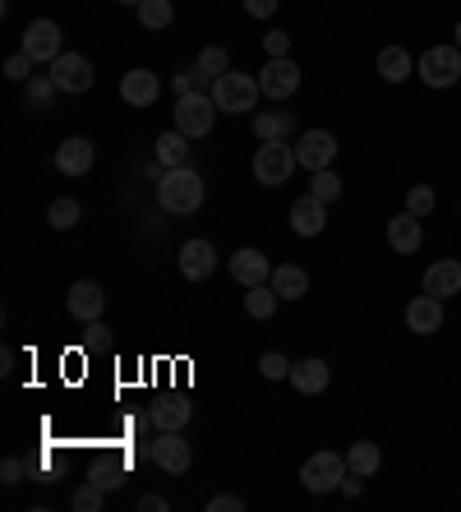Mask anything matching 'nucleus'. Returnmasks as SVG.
<instances>
[{
	"label": "nucleus",
	"instance_id": "obj_6",
	"mask_svg": "<svg viewBox=\"0 0 461 512\" xmlns=\"http://www.w3.org/2000/svg\"><path fill=\"white\" fill-rule=\"evenodd\" d=\"M148 457H153L157 471H166V476H185L194 462L190 443L180 439V429H157V439L148 443Z\"/></svg>",
	"mask_w": 461,
	"mask_h": 512
},
{
	"label": "nucleus",
	"instance_id": "obj_2",
	"mask_svg": "<svg viewBox=\"0 0 461 512\" xmlns=\"http://www.w3.org/2000/svg\"><path fill=\"white\" fill-rule=\"evenodd\" d=\"M259 79H249V74H236V70H226L213 79V102L217 111H226V116H245V111L259 107Z\"/></svg>",
	"mask_w": 461,
	"mask_h": 512
},
{
	"label": "nucleus",
	"instance_id": "obj_44",
	"mask_svg": "<svg viewBox=\"0 0 461 512\" xmlns=\"http://www.w3.org/2000/svg\"><path fill=\"white\" fill-rule=\"evenodd\" d=\"M120 5H143V0H120Z\"/></svg>",
	"mask_w": 461,
	"mask_h": 512
},
{
	"label": "nucleus",
	"instance_id": "obj_33",
	"mask_svg": "<svg viewBox=\"0 0 461 512\" xmlns=\"http://www.w3.org/2000/svg\"><path fill=\"white\" fill-rule=\"evenodd\" d=\"M438 208V194H434V185H411L406 190V213H415V217H429Z\"/></svg>",
	"mask_w": 461,
	"mask_h": 512
},
{
	"label": "nucleus",
	"instance_id": "obj_28",
	"mask_svg": "<svg viewBox=\"0 0 461 512\" xmlns=\"http://www.w3.org/2000/svg\"><path fill=\"white\" fill-rule=\"evenodd\" d=\"M277 291H272V282H263V286H249V296H245V314L249 319H272V314H277Z\"/></svg>",
	"mask_w": 461,
	"mask_h": 512
},
{
	"label": "nucleus",
	"instance_id": "obj_7",
	"mask_svg": "<svg viewBox=\"0 0 461 512\" xmlns=\"http://www.w3.org/2000/svg\"><path fill=\"white\" fill-rule=\"evenodd\" d=\"M415 74L429 88H452L461 79V47H429L420 56V65H415Z\"/></svg>",
	"mask_w": 461,
	"mask_h": 512
},
{
	"label": "nucleus",
	"instance_id": "obj_25",
	"mask_svg": "<svg viewBox=\"0 0 461 512\" xmlns=\"http://www.w3.org/2000/svg\"><path fill=\"white\" fill-rule=\"evenodd\" d=\"M272 291L282 300H300L309 291V273L296 268V263H282V268H272Z\"/></svg>",
	"mask_w": 461,
	"mask_h": 512
},
{
	"label": "nucleus",
	"instance_id": "obj_11",
	"mask_svg": "<svg viewBox=\"0 0 461 512\" xmlns=\"http://www.w3.org/2000/svg\"><path fill=\"white\" fill-rule=\"evenodd\" d=\"M24 56H33V65H51V60L60 56V28L51 24V19H33V24L24 28Z\"/></svg>",
	"mask_w": 461,
	"mask_h": 512
},
{
	"label": "nucleus",
	"instance_id": "obj_43",
	"mask_svg": "<svg viewBox=\"0 0 461 512\" xmlns=\"http://www.w3.org/2000/svg\"><path fill=\"white\" fill-rule=\"evenodd\" d=\"M166 508H171V503H166L162 494H143L139 499V512H166Z\"/></svg>",
	"mask_w": 461,
	"mask_h": 512
},
{
	"label": "nucleus",
	"instance_id": "obj_27",
	"mask_svg": "<svg viewBox=\"0 0 461 512\" xmlns=\"http://www.w3.org/2000/svg\"><path fill=\"white\" fill-rule=\"evenodd\" d=\"M185 157H190V139L180 130H166L157 139V167H185Z\"/></svg>",
	"mask_w": 461,
	"mask_h": 512
},
{
	"label": "nucleus",
	"instance_id": "obj_29",
	"mask_svg": "<svg viewBox=\"0 0 461 512\" xmlns=\"http://www.w3.org/2000/svg\"><path fill=\"white\" fill-rule=\"evenodd\" d=\"M56 97H60V84L51 74H33V79H28V107L33 111H51Z\"/></svg>",
	"mask_w": 461,
	"mask_h": 512
},
{
	"label": "nucleus",
	"instance_id": "obj_38",
	"mask_svg": "<svg viewBox=\"0 0 461 512\" xmlns=\"http://www.w3.org/2000/svg\"><path fill=\"white\" fill-rule=\"evenodd\" d=\"M203 84H208V74L194 65V70H185V74H176V97H185V93H203Z\"/></svg>",
	"mask_w": 461,
	"mask_h": 512
},
{
	"label": "nucleus",
	"instance_id": "obj_5",
	"mask_svg": "<svg viewBox=\"0 0 461 512\" xmlns=\"http://www.w3.org/2000/svg\"><path fill=\"white\" fill-rule=\"evenodd\" d=\"M346 471H351V466H346L342 453H314L300 466V485H305L309 494H332V489H342Z\"/></svg>",
	"mask_w": 461,
	"mask_h": 512
},
{
	"label": "nucleus",
	"instance_id": "obj_12",
	"mask_svg": "<svg viewBox=\"0 0 461 512\" xmlns=\"http://www.w3.org/2000/svg\"><path fill=\"white\" fill-rule=\"evenodd\" d=\"M406 328H411L415 337H434L438 328H443V300L438 296H415L411 305H406Z\"/></svg>",
	"mask_w": 461,
	"mask_h": 512
},
{
	"label": "nucleus",
	"instance_id": "obj_22",
	"mask_svg": "<svg viewBox=\"0 0 461 512\" xmlns=\"http://www.w3.org/2000/svg\"><path fill=\"white\" fill-rule=\"evenodd\" d=\"M249 130H254V139H259V143H268V139H291L296 120H291V111H259V116L249 120Z\"/></svg>",
	"mask_w": 461,
	"mask_h": 512
},
{
	"label": "nucleus",
	"instance_id": "obj_9",
	"mask_svg": "<svg viewBox=\"0 0 461 512\" xmlns=\"http://www.w3.org/2000/svg\"><path fill=\"white\" fill-rule=\"evenodd\" d=\"M259 88L272 102H286L300 88V65L291 56H268V65L259 70Z\"/></svg>",
	"mask_w": 461,
	"mask_h": 512
},
{
	"label": "nucleus",
	"instance_id": "obj_18",
	"mask_svg": "<svg viewBox=\"0 0 461 512\" xmlns=\"http://www.w3.org/2000/svg\"><path fill=\"white\" fill-rule=\"evenodd\" d=\"M425 291L438 300L461 296V259H434L425 273Z\"/></svg>",
	"mask_w": 461,
	"mask_h": 512
},
{
	"label": "nucleus",
	"instance_id": "obj_32",
	"mask_svg": "<svg viewBox=\"0 0 461 512\" xmlns=\"http://www.w3.org/2000/svg\"><path fill=\"white\" fill-rule=\"evenodd\" d=\"M309 194H314V199H323V203H337L342 199V176H337V171H314V180H309Z\"/></svg>",
	"mask_w": 461,
	"mask_h": 512
},
{
	"label": "nucleus",
	"instance_id": "obj_24",
	"mask_svg": "<svg viewBox=\"0 0 461 512\" xmlns=\"http://www.w3.org/2000/svg\"><path fill=\"white\" fill-rule=\"evenodd\" d=\"M379 74L388 79V84H406V79L415 74L411 51H406V47H383L379 51Z\"/></svg>",
	"mask_w": 461,
	"mask_h": 512
},
{
	"label": "nucleus",
	"instance_id": "obj_20",
	"mask_svg": "<svg viewBox=\"0 0 461 512\" xmlns=\"http://www.w3.org/2000/svg\"><path fill=\"white\" fill-rule=\"evenodd\" d=\"M388 245L397 254H415L420 245H425V227H420V217L415 213H397L388 222Z\"/></svg>",
	"mask_w": 461,
	"mask_h": 512
},
{
	"label": "nucleus",
	"instance_id": "obj_8",
	"mask_svg": "<svg viewBox=\"0 0 461 512\" xmlns=\"http://www.w3.org/2000/svg\"><path fill=\"white\" fill-rule=\"evenodd\" d=\"M51 79L60 84V93H70V97L88 93V88H93V60L79 56V51H60V56L51 60Z\"/></svg>",
	"mask_w": 461,
	"mask_h": 512
},
{
	"label": "nucleus",
	"instance_id": "obj_37",
	"mask_svg": "<svg viewBox=\"0 0 461 512\" xmlns=\"http://www.w3.org/2000/svg\"><path fill=\"white\" fill-rule=\"evenodd\" d=\"M5 79H14V84H24V79H33V56H10L5 60Z\"/></svg>",
	"mask_w": 461,
	"mask_h": 512
},
{
	"label": "nucleus",
	"instance_id": "obj_31",
	"mask_svg": "<svg viewBox=\"0 0 461 512\" xmlns=\"http://www.w3.org/2000/svg\"><path fill=\"white\" fill-rule=\"evenodd\" d=\"M79 217H83V208H79V199H56L47 208V222L56 231H70V227H79Z\"/></svg>",
	"mask_w": 461,
	"mask_h": 512
},
{
	"label": "nucleus",
	"instance_id": "obj_40",
	"mask_svg": "<svg viewBox=\"0 0 461 512\" xmlns=\"http://www.w3.org/2000/svg\"><path fill=\"white\" fill-rule=\"evenodd\" d=\"M208 512H245V499L240 494H217V499H208Z\"/></svg>",
	"mask_w": 461,
	"mask_h": 512
},
{
	"label": "nucleus",
	"instance_id": "obj_30",
	"mask_svg": "<svg viewBox=\"0 0 461 512\" xmlns=\"http://www.w3.org/2000/svg\"><path fill=\"white\" fill-rule=\"evenodd\" d=\"M134 10H139V24L143 28H153V33H162L166 24H171V0H143V5H134Z\"/></svg>",
	"mask_w": 461,
	"mask_h": 512
},
{
	"label": "nucleus",
	"instance_id": "obj_21",
	"mask_svg": "<svg viewBox=\"0 0 461 512\" xmlns=\"http://www.w3.org/2000/svg\"><path fill=\"white\" fill-rule=\"evenodd\" d=\"M328 383H332V370H328V365H323L319 356L296 360V365H291V388H296V393L314 397V393H323Z\"/></svg>",
	"mask_w": 461,
	"mask_h": 512
},
{
	"label": "nucleus",
	"instance_id": "obj_26",
	"mask_svg": "<svg viewBox=\"0 0 461 512\" xmlns=\"http://www.w3.org/2000/svg\"><path fill=\"white\" fill-rule=\"evenodd\" d=\"M346 466H351L355 476H374L383 466V453H379V443H369V439H360V443H351V453H346Z\"/></svg>",
	"mask_w": 461,
	"mask_h": 512
},
{
	"label": "nucleus",
	"instance_id": "obj_19",
	"mask_svg": "<svg viewBox=\"0 0 461 512\" xmlns=\"http://www.w3.org/2000/svg\"><path fill=\"white\" fill-rule=\"evenodd\" d=\"M231 277H236L240 286H263V282H272V263L263 259L259 250H236L231 254Z\"/></svg>",
	"mask_w": 461,
	"mask_h": 512
},
{
	"label": "nucleus",
	"instance_id": "obj_15",
	"mask_svg": "<svg viewBox=\"0 0 461 512\" xmlns=\"http://www.w3.org/2000/svg\"><path fill=\"white\" fill-rule=\"evenodd\" d=\"M323 227H328V203L314 199V194H300L291 203V231L296 236H319Z\"/></svg>",
	"mask_w": 461,
	"mask_h": 512
},
{
	"label": "nucleus",
	"instance_id": "obj_4",
	"mask_svg": "<svg viewBox=\"0 0 461 512\" xmlns=\"http://www.w3.org/2000/svg\"><path fill=\"white\" fill-rule=\"evenodd\" d=\"M213 120H217L213 93H185V97H176V130L185 134V139H203V134H213Z\"/></svg>",
	"mask_w": 461,
	"mask_h": 512
},
{
	"label": "nucleus",
	"instance_id": "obj_42",
	"mask_svg": "<svg viewBox=\"0 0 461 512\" xmlns=\"http://www.w3.org/2000/svg\"><path fill=\"white\" fill-rule=\"evenodd\" d=\"M245 10H249V19H272V14H277V0H245Z\"/></svg>",
	"mask_w": 461,
	"mask_h": 512
},
{
	"label": "nucleus",
	"instance_id": "obj_1",
	"mask_svg": "<svg viewBox=\"0 0 461 512\" xmlns=\"http://www.w3.org/2000/svg\"><path fill=\"white\" fill-rule=\"evenodd\" d=\"M157 203L176 217L199 213L203 208V176L194 167H166L162 180H157Z\"/></svg>",
	"mask_w": 461,
	"mask_h": 512
},
{
	"label": "nucleus",
	"instance_id": "obj_10",
	"mask_svg": "<svg viewBox=\"0 0 461 512\" xmlns=\"http://www.w3.org/2000/svg\"><path fill=\"white\" fill-rule=\"evenodd\" d=\"M296 157H300V167L314 176V171H328L332 167V157H337V134L328 130H305L296 143Z\"/></svg>",
	"mask_w": 461,
	"mask_h": 512
},
{
	"label": "nucleus",
	"instance_id": "obj_34",
	"mask_svg": "<svg viewBox=\"0 0 461 512\" xmlns=\"http://www.w3.org/2000/svg\"><path fill=\"white\" fill-rule=\"evenodd\" d=\"M194 65H199V70L208 74V79H217V74H226V70H231V56H226L222 47H203Z\"/></svg>",
	"mask_w": 461,
	"mask_h": 512
},
{
	"label": "nucleus",
	"instance_id": "obj_14",
	"mask_svg": "<svg viewBox=\"0 0 461 512\" xmlns=\"http://www.w3.org/2000/svg\"><path fill=\"white\" fill-rule=\"evenodd\" d=\"M213 268H217L213 240H185V245H180V273L190 277V282H203V277H213Z\"/></svg>",
	"mask_w": 461,
	"mask_h": 512
},
{
	"label": "nucleus",
	"instance_id": "obj_17",
	"mask_svg": "<svg viewBox=\"0 0 461 512\" xmlns=\"http://www.w3.org/2000/svg\"><path fill=\"white\" fill-rule=\"evenodd\" d=\"M120 97L130 102V107H153L157 97H162V79L153 70H130L120 79Z\"/></svg>",
	"mask_w": 461,
	"mask_h": 512
},
{
	"label": "nucleus",
	"instance_id": "obj_13",
	"mask_svg": "<svg viewBox=\"0 0 461 512\" xmlns=\"http://www.w3.org/2000/svg\"><path fill=\"white\" fill-rule=\"evenodd\" d=\"M93 157H97V148L83 134H74V139H65L56 148V171L60 176H88L93 171Z\"/></svg>",
	"mask_w": 461,
	"mask_h": 512
},
{
	"label": "nucleus",
	"instance_id": "obj_3",
	"mask_svg": "<svg viewBox=\"0 0 461 512\" xmlns=\"http://www.w3.org/2000/svg\"><path fill=\"white\" fill-rule=\"evenodd\" d=\"M296 167H300V157H296V148H286V139H268L254 153V180L259 185H291Z\"/></svg>",
	"mask_w": 461,
	"mask_h": 512
},
{
	"label": "nucleus",
	"instance_id": "obj_23",
	"mask_svg": "<svg viewBox=\"0 0 461 512\" xmlns=\"http://www.w3.org/2000/svg\"><path fill=\"white\" fill-rule=\"evenodd\" d=\"M190 416H194V406L185 402V397H162V402L153 406V416H148V420H153L157 429H185V425H190Z\"/></svg>",
	"mask_w": 461,
	"mask_h": 512
},
{
	"label": "nucleus",
	"instance_id": "obj_16",
	"mask_svg": "<svg viewBox=\"0 0 461 512\" xmlns=\"http://www.w3.org/2000/svg\"><path fill=\"white\" fill-rule=\"evenodd\" d=\"M65 305H70V314L79 323H93V319H102V310H107V291L97 282H74Z\"/></svg>",
	"mask_w": 461,
	"mask_h": 512
},
{
	"label": "nucleus",
	"instance_id": "obj_41",
	"mask_svg": "<svg viewBox=\"0 0 461 512\" xmlns=\"http://www.w3.org/2000/svg\"><path fill=\"white\" fill-rule=\"evenodd\" d=\"M24 471H28V466L19 462V457H5V462H0V480H5V485H19V480H24Z\"/></svg>",
	"mask_w": 461,
	"mask_h": 512
},
{
	"label": "nucleus",
	"instance_id": "obj_36",
	"mask_svg": "<svg viewBox=\"0 0 461 512\" xmlns=\"http://www.w3.org/2000/svg\"><path fill=\"white\" fill-rule=\"evenodd\" d=\"M102 494H107V489L97 485V480H88V485H83L79 494L70 499V508L74 512H97V508H102Z\"/></svg>",
	"mask_w": 461,
	"mask_h": 512
},
{
	"label": "nucleus",
	"instance_id": "obj_45",
	"mask_svg": "<svg viewBox=\"0 0 461 512\" xmlns=\"http://www.w3.org/2000/svg\"><path fill=\"white\" fill-rule=\"evenodd\" d=\"M457 47H461V24H457Z\"/></svg>",
	"mask_w": 461,
	"mask_h": 512
},
{
	"label": "nucleus",
	"instance_id": "obj_35",
	"mask_svg": "<svg viewBox=\"0 0 461 512\" xmlns=\"http://www.w3.org/2000/svg\"><path fill=\"white\" fill-rule=\"evenodd\" d=\"M291 365H296V360H286L282 351H268V356L259 360V374H263V379L277 383V379H291Z\"/></svg>",
	"mask_w": 461,
	"mask_h": 512
},
{
	"label": "nucleus",
	"instance_id": "obj_39",
	"mask_svg": "<svg viewBox=\"0 0 461 512\" xmlns=\"http://www.w3.org/2000/svg\"><path fill=\"white\" fill-rule=\"evenodd\" d=\"M263 51H268V56H286V51H291V37H286L282 28H272V33H263Z\"/></svg>",
	"mask_w": 461,
	"mask_h": 512
}]
</instances>
